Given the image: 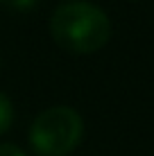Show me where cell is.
Segmentation results:
<instances>
[{
    "mask_svg": "<svg viewBox=\"0 0 154 156\" xmlns=\"http://www.w3.org/2000/svg\"><path fill=\"white\" fill-rule=\"evenodd\" d=\"M50 34L68 55H93L111 39V20L100 7L82 0L63 2L50 18Z\"/></svg>",
    "mask_w": 154,
    "mask_h": 156,
    "instance_id": "6da1fadb",
    "label": "cell"
},
{
    "mask_svg": "<svg viewBox=\"0 0 154 156\" xmlns=\"http://www.w3.org/2000/svg\"><path fill=\"white\" fill-rule=\"evenodd\" d=\"M0 2H2V0H0Z\"/></svg>",
    "mask_w": 154,
    "mask_h": 156,
    "instance_id": "8992f818",
    "label": "cell"
},
{
    "mask_svg": "<svg viewBox=\"0 0 154 156\" xmlns=\"http://www.w3.org/2000/svg\"><path fill=\"white\" fill-rule=\"evenodd\" d=\"M36 0H12V5H16V7H32Z\"/></svg>",
    "mask_w": 154,
    "mask_h": 156,
    "instance_id": "5b68a950",
    "label": "cell"
},
{
    "mask_svg": "<svg viewBox=\"0 0 154 156\" xmlns=\"http://www.w3.org/2000/svg\"><path fill=\"white\" fill-rule=\"evenodd\" d=\"M84 120L70 106H50L34 118L30 145L36 156H68L82 143Z\"/></svg>",
    "mask_w": 154,
    "mask_h": 156,
    "instance_id": "7a4b0ae2",
    "label": "cell"
},
{
    "mask_svg": "<svg viewBox=\"0 0 154 156\" xmlns=\"http://www.w3.org/2000/svg\"><path fill=\"white\" fill-rule=\"evenodd\" d=\"M12 122H14V106H12V102H9L7 95L0 93V136H2L5 131H9Z\"/></svg>",
    "mask_w": 154,
    "mask_h": 156,
    "instance_id": "3957f363",
    "label": "cell"
},
{
    "mask_svg": "<svg viewBox=\"0 0 154 156\" xmlns=\"http://www.w3.org/2000/svg\"><path fill=\"white\" fill-rule=\"evenodd\" d=\"M0 156H27L18 145H12V143H0Z\"/></svg>",
    "mask_w": 154,
    "mask_h": 156,
    "instance_id": "277c9868",
    "label": "cell"
}]
</instances>
